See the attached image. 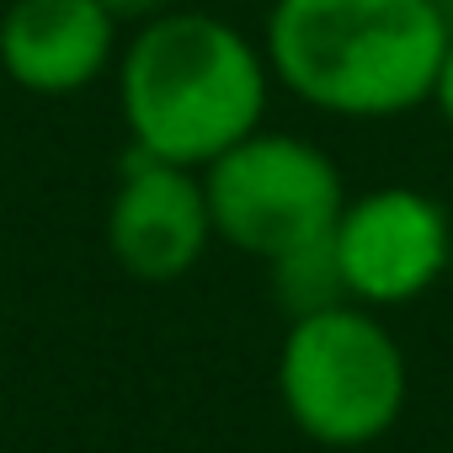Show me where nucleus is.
<instances>
[{
    "label": "nucleus",
    "instance_id": "1a4fd4ad",
    "mask_svg": "<svg viewBox=\"0 0 453 453\" xmlns=\"http://www.w3.org/2000/svg\"><path fill=\"white\" fill-rule=\"evenodd\" d=\"M432 107L448 118V128H453V38H448V54H442V65H437V86H432Z\"/></svg>",
    "mask_w": 453,
    "mask_h": 453
},
{
    "label": "nucleus",
    "instance_id": "f03ea898",
    "mask_svg": "<svg viewBox=\"0 0 453 453\" xmlns=\"http://www.w3.org/2000/svg\"><path fill=\"white\" fill-rule=\"evenodd\" d=\"M437 0H267V70L331 118H400L432 102L448 54Z\"/></svg>",
    "mask_w": 453,
    "mask_h": 453
},
{
    "label": "nucleus",
    "instance_id": "0eeeda50",
    "mask_svg": "<svg viewBox=\"0 0 453 453\" xmlns=\"http://www.w3.org/2000/svg\"><path fill=\"white\" fill-rule=\"evenodd\" d=\"M118 59V17L102 0H12L0 17V70L27 96H75Z\"/></svg>",
    "mask_w": 453,
    "mask_h": 453
},
{
    "label": "nucleus",
    "instance_id": "7ed1b4c3",
    "mask_svg": "<svg viewBox=\"0 0 453 453\" xmlns=\"http://www.w3.org/2000/svg\"><path fill=\"white\" fill-rule=\"evenodd\" d=\"M405 395V352L373 310L336 304L288 320L278 347V400L310 442L368 448L384 432H395Z\"/></svg>",
    "mask_w": 453,
    "mask_h": 453
},
{
    "label": "nucleus",
    "instance_id": "39448f33",
    "mask_svg": "<svg viewBox=\"0 0 453 453\" xmlns=\"http://www.w3.org/2000/svg\"><path fill=\"white\" fill-rule=\"evenodd\" d=\"M331 251L352 304L395 310L437 288L453 262V224L448 208L421 187H373L347 197L331 230Z\"/></svg>",
    "mask_w": 453,
    "mask_h": 453
},
{
    "label": "nucleus",
    "instance_id": "f257e3e1",
    "mask_svg": "<svg viewBox=\"0 0 453 453\" xmlns=\"http://www.w3.org/2000/svg\"><path fill=\"white\" fill-rule=\"evenodd\" d=\"M267 54L213 12H155L118 54V107L128 144L171 165H213L262 128Z\"/></svg>",
    "mask_w": 453,
    "mask_h": 453
},
{
    "label": "nucleus",
    "instance_id": "9d476101",
    "mask_svg": "<svg viewBox=\"0 0 453 453\" xmlns=\"http://www.w3.org/2000/svg\"><path fill=\"white\" fill-rule=\"evenodd\" d=\"M102 6H107V12H112L118 22H123V17H139V22H144V17L165 12V0H102Z\"/></svg>",
    "mask_w": 453,
    "mask_h": 453
},
{
    "label": "nucleus",
    "instance_id": "9b49d317",
    "mask_svg": "<svg viewBox=\"0 0 453 453\" xmlns=\"http://www.w3.org/2000/svg\"><path fill=\"white\" fill-rule=\"evenodd\" d=\"M437 6H442V12H453V0H437Z\"/></svg>",
    "mask_w": 453,
    "mask_h": 453
},
{
    "label": "nucleus",
    "instance_id": "20e7f679",
    "mask_svg": "<svg viewBox=\"0 0 453 453\" xmlns=\"http://www.w3.org/2000/svg\"><path fill=\"white\" fill-rule=\"evenodd\" d=\"M213 241L278 262L299 246L331 241L347 208L336 160L299 134H246L213 165H203Z\"/></svg>",
    "mask_w": 453,
    "mask_h": 453
},
{
    "label": "nucleus",
    "instance_id": "6e6552de",
    "mask_svg": "<svg viewBox=\"0 0 453 453\" xmlns=\"http://www.w3.org/2000/svg\"><path fill=\"white\" fill-rule=\"evenodd\" d=\"M273 273V294H278V310L288 320H304V315H320V310H336V304H352L347 283H342V267H336V251L331 241H315V246H299L278 262H267Z\"/></svg>",
    "mask_w": 453,
    "mask_h": 453
},
{
    "label": "nucleus",
    "instance_id": "423d86ee",
    "mask_svg": "<svg viewBox=\"0 0 453 453\" xmlns=\"http://www.w3.org/2000/svg\"><path fill=\"white\" fill-rule=\"evenodd\" d=\"M213 241L203 171L171 165L144 150H123L112 203H107V251L139 283L187 278Z\"/></svg>",
    "mask_w": 453,
    "mask_h": 453
}]
</instances>
